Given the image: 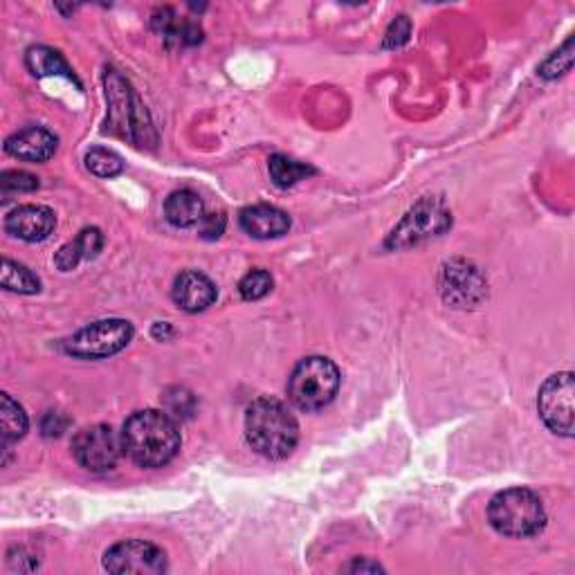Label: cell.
<instances>
[{"instance_id":"cell-21","label":"cell","mask_w":575,"mask_h":575,"mask_svg":"<svg viewBox=\"0 0 575 575\" xmlns=\"http://www.w3.org/2000/svg\"><path fill=\"white\" fill-rule=\"evenodd\" d=\"M0 286L18 295H36L41 290V279L30 268L21 266L12 259H3V272H0Z\"/></svg>"},{"instance_id":"cell-9","label":"cell","mask_w":575,"mask_h":575,"mask_svg":"<svg viewBox=\"0 0 575 575\" xmlns=\"http://www.w3.org/2000/svg\"><path fill=\"white\" fill-rule=\"evenodd\" d=\"M122 452V436H117L111 425L86 427L72 441V454L77 463L90 472L113 470Z\"/></svg>"},{"instance_id":"cell-24","label":"cell","mask_w":575,"mask_h":575,"mask_svg":"<svg viewBox=\"0 0 575 575\" xmlns=\"http://www.w3.org/2000/svg\"><path fill=\"white\" fill-rule=\"evenodd\" d=\"M272 290V277L266 270H252L241 279L239 292L245 301L263 299Z\"/></svg>"},{"instance_id":"cell-27","label":"cell","mask_w":575,"mask_h":575,"mask_svg":"<svg viewBox=\"0 0 575 575\" xmlns=\"http://www.w3.org/2000/svg\"><path fill=\"white\" fill-rule=\"evenodd\" d=\"M571 68V41H567L562 52H555L551 59L544 61V66L540 68V75L544 79H555L558 75H564Z\"/></svg>"},{"instance_id":"cell-30","label":"cell","mask_w":575,"mask_h":575,"mask_svg":"<svg viewBox=\"0 0 575 575\" xmlns=\"http://www.w3.org/2000/svg\"><path fill=\"white\" fill-rule=\"evenodd\" d=\"M68 427V418H63L57 412H50L43 418V434L45 436H61Z\"/></svg>"},{"instance_id":"cell-20","label":"cell","mask_w":575,"mask_h":575,"mask_svg":"<svg viewBox=\"0 0 575 575\" xmlns=\"http://www.w3.org/2000/svg\"><path fill=\"white\" fill-rule=\"evenodd\" d=\"M27 427H30V421H27L25 409L9 394L0 396V434H3L5 445L21 441Z\"/></svg>"},{"instance_id":"cell-22","label":"cell","mask_w":575,"mask_h":575,"mask_svg":"<svg viewBox=\"0 0 575 575\" xmlns=\"http://www.w3.org/2000/svg\"><path fill=\"white\" fill-rule=\"evenodd\" d=\"M268 169H270L272 182H275V185L281 189L297 185L299 180H304L315 173L313 167H308V164L304 162L292 160L288 158V155H272V158L268 160Z\"/></svg>"},{"instance_id":"cell-14","label":"cell","mask_w":575,"mask_h":575,"mask_svg":"<svg viewBox=\"0 0 575 575\" xmlns=\"http://www.w3.org/2000/svg\"><path fill=\"white\" fill-rule=\"evenodd\" d=\"M441 286L445 299L459 306L474 304L483 295V279L479 277V272L463 261L452 263L443 270Z\"/></svg>"},{"instance_id":"cell-23","label":"cell","mask_w":575,"mask_h":575,"mask_svg":"<svg viewBox=\"0 0 575 575\" xmlns=\"http://www.w3.org/2000/svg\"><path fill=\"white\" fill-rule=\"evenodd\" d=\"M86 167L99 178H115L122 173L124 160L115 151L97 146V149H90L86 153Z\"/></svg>"},{"instance_id":"cell-11","label":"cell","mask_w":575,"mask_h":575,"mask_svg":"<svg viewBox=\"0 0 575 575\" xmlns=\"http://www.w3.org/2000/svg\"><path fill=\"white\" fill-rule=\"evenodd\" d=\"M57 227V216L50 207L43 205H21L5 218V230L27 243H41L50 239V234Z\"/></svg>"},{"instance_id":"cell-5","label":"cell","mask_w":575,"mask_h":575,"mask_svg":"<svg viewBox=\"0 0 575 575\" xmlns=\"http://www.w3.org/2000/svg\"><path fill=\"white\" fill-rule=\"evenodd\" d=\"M106 97H108V124L124 140L135 144L146 142V131L151 124L146 122V111L138 95L133 93L129 81L117 70H106Z\"/></svg>"},{"instance_id":"cell-6","label":"cell","mask_w":575,"mask_h":575,"mask_svg":"<svg viewBox=\"0 0 575 575\" xmlns=\"http://www.w3.org/2000/svg\"><path fill=\"white\" fill-rule=\"evenodd\" d=\"M131 340L133 326L126 319H102L72 335L66 351L81 360H102L126 349Z\"/></svg>"},{"instance_id":"cell-18","label":"cell","mask_w":575,"mask_h":575,"mask_svg":"<svg viewBox=\"0 0 575 575\" xmlns=\"http://www.w3.org/2000/svg\"><path fill=\"white\" fill-rule=\"evenodd\" d=\"M164 216L167 221L176 227H194L205 216V207L203 200L191 189H180L173 191V194L167 198L164 203Z\"/></svg>"},{"instance_id":"cell-31","label":"cell","mask_w":575,"mask_h":575,"mask_svg":"<svg viewBox=\"0 0 575 575\" xmlns=\"http://www.w3.org/2000/svg\"><path fill=\"white\" fill-rule=\"evenodd\" d=\"M344 571H351V573H382L385 569H382L378 562H373L369 558H362V560H353L351 564H346Z\"/></svg>"},{"instance_id":"cell-19","label":"cell","mask_w":575,"mask_h":575,"mask_svg":"<svg viewBox=\"0 0 575 575\" xmlns=\"http://www.w3.org/2000/svg\"><path fill=\"white\" fill-rule=\"evenodd\" d=\"M25 66L34 77H66L70 81H77L68 61L57 50L45 48V45H36V48L27 50Z\"/></svg>"},{"instance_id":"cell-12","label":"cell","mask_w":575,"mask_h":575,"mask_svg":"<svg viewBox=\"0 0 575 575\" xmlns=\"http://www.w3.org/2000/svg\"><path fill=\"white\" fill-rule=\"evenodd\" d=\"M57 146L59 140L48 129H43V126H27V129L9 135L5 151L12 158L25 162H45L57 153Z\"/></svg>"},{"instance_id":"cell-7","label":"cell","mask_w":575,"mask_h":575,"mask_svg":"<svg viewBox=\"0 0 575 575\" xmlns=\"http://www.w3.org/2000/svg\"><path fill=\"white\" fill-rule=\"evenodd\" d=\"M452 225V216L447 212L445 205L438 198H423L412 212H409L403 221L387 239L389 248H409L432 236L443 234L447 227Z\"/></svg>"},{"instance_id":"cell-13","label":"cell","mask_w":575,"mask_h":575,"mask_svg":"<svg viewBox=\"0 0 575 575\" xmlns=\"http://www.w3.org/2000/svg\"><path fill=\"white\" fill-rule=\"evenodd\" d=\"M173 301L187 313H200L216 301L214 281L196 270L182 272L173 284Z\"/></svg>"},{"instance_id":"cell-16","label":"cell","mask_w":575,"mask_h":575,"mask_svg":"<svg viewBox=\"0 0 575 575\" xmlns=\"http://www.w3.org/2000/svg\"><path fill=\"white\" fill-rule=\"evenodd\" d=\"M104 245V236L97 227H88V230L81 232L75 241H70L63 245V248L57 252L54 257V263L61 272H70L75 270L84 259H93L99 254Z\"/></svg>"},{"instance_id":"cell-4","label":"cell","mask_w":575,"mask_h":575,"mask_svg":"<svg viewBox=\"0 0 575 575\" xmlns=\"http://www.w3.org/2000/svg\"><path fill=\"white\" fill-rule=\"evenodd\" d=\"M340 391V369L322 355L301 360L288 378V396L301 412H317L333 403Z\"/></svg>"},{"instance_id":"cell-1","label":"cell","mask_w":575,"mask_h":575,"mask_svg":"<svg viewBox=\"0 0 575 575\" xmlns=\"http://www.w3.org/2000/svg\"><path fill=\"white\" fill-rule=\"evenodd\" d=\"M124 454L142 468H162L180 450L178 425L167 412H135L122 430Z\"/></svg>"},{"instance_id":"cell-28","label":"cell","mask_w":575,"mask_h":575,"mask_svg":"<svg viewBox=\"0 0 575 575\" xmlns=\"http://www.w3.org/2000/svg\"><path fill=\"white\" fill-rule=\"evenodd\" d=\"M409 34H412V21L407 16H398L385 34V48H400L409 41Z\"/></svg>"},{"instance_id":"cell-2","label":"cell","mask_w":575,"mask_h":575,"mask_svg":"<svg viewBox=\"0 0 575 575\" xmlns=\"http://www.w3.org/2000/svg\"><path fill=\"white\" fill-rule=\"evenodd\" d=\"M245 436L257 454L266 459H286L299 441V425L284 403L259 398L245 414Z\"/></svg>"},{"instance_id":"cell-8","label":"cell","mask_w":575,"mask_h":575,"mask_svg":"<svg viewBox=\"0 0 575 575\" xmlns=\"http://www.w3.org/2000/svg\"><path fill=\"white\" fill-rule=\"evenodd\" d=\"M575 382L573 373H555L544 382L537 396V409L544 425L549 427L553 434L560 436H573V421H575Z\"/></svg>"},{"instance_id":"cell-17","label":"cell","mask_w":575,"mask_h":575,"mask_svg":"<svg viewBox=\"0 0 575 575\" xmlns=\"http://www.w3.org/2000/svg\"><path fill=\"white\" fill-rule=\"evenodd\" d=\"M155 32L162 34L167 41H173L178 45H196L203 41V30L196 21L191 18H178L171 7L158 9V14L153 16Z\"/></svg>"},{"instance_id":"cell-25","label":"cell","mask_w":575,"mask_h":575,"mask_svg":"<svg viewBox=\"0 0 575 575\" xmlns=\"http://www.w3.org/2000/svg\"><path fill=\"white\" fill-rule=\"evenodd\" d=\"M164 400H167V414L173 418H191V414L196 412V398L182 387L169 389Z\"/></svg>"},{"instance_id":"cell-10","label":"cell","mask_w":575,"mask_h":575,"mask_svg":"<svg viewBox=\"0 0 575 575\" xmlns=\"http://www.w3.org/2000/svg\"><path fill=\"white\" fill-rule=\"evenodd\" d=\"M167 567L164 551L144 540L117 542L104 555V569L115 575H158Z\"/></svg>"},{"instance_id":"cell-29","label":"cell","mask_w":575,"mask_h":575,"mask_svg":"<svg viewBox=\"0 0 575 575\" xmlns=\"http://www.w3.org/2000/svg\"><path fill=\"white\" fill-rule=\"evenodd\" d=\"M203 239H218L225 232V216L223 214H205L203 221L198 223Z\"/></svg>"},{"instance_id":"cell-26","label":"cell","mask_w":575,"mask_h":575,"mask_svg":"<svg viewBox=\"0 0 575 575\" xmlns=\"http://www.w3.org/2000/svg\"><path fill=\"white\" fill-rule=\"evenodd\" d=\"M0 189H3V194H25V191H34L39 189V178L32 176V173L27 171H5L3 176H0Z\"/></svg>"},{"instance_id":"cell-15","label":"cell","mask_w":575,"mask_h":575,"mask_svg":"<svg viewBox=\"0 0 575 575\" xmlns=\"http://www.w3.org/2000/svg\"><path fill=\"white\" fill-rule=\"evenodd\" d=\"M241 227L254 239L268 241L279 239L290 230V218L286 212L272 205H252L241 212Z\"/></svg>"},{"instance_id":"cell-3","label":"cell","mask_w":575,"mask_h":575,"mask_svg":"<svg viewBox=\"0 0 575 575\" xmlns=\"http://www.w3.org/2000/svg\"><path fill=\"white\" fill-rule=\"evenodd\" d=\"M488 519L499 535L526 540L546 526V510L533 490L510 488L490 501Z\"/></svg>"}]
</instances>
